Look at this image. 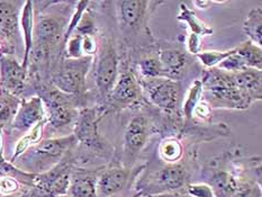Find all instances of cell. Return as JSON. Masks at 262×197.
I'll return each instance as SVG.
<instances>
[{
	"label": "cell",
	"mask_w": 262,
	"mask_h": 197,
	"mask_svg": "<svg viewBox=\"0 0 262 197\" xmlns=\"http://www.w3.org/2000/svg\"><path fill=\"white\" fill-rule=\"evenodd\" d=\"M149 2L143 0H128L117 2V15L119 24L126 32H138L145 20Z\"/></svg>",
	"instance_id": "2e32d148"
},
{
	"label": "cell",
	"mask_w": 262,
	"mask_h": 197,
	"mask_svg": "<svg viewBox=\"0 0 262 197\" xmlns=\"http://www.w3.org/2000/svg\"><path fill=\"white\" fill-rule=\"evenodd\" d=\"M155 197H193L191 195H189L188 193H186L185 189L182 188L180 190L173 191V193H168V194H162V195H158Z\"/></svg>",
	"instance_id": "ab89813d"
},
{
	"label": "cell",
	"mask_w": 262,
	"mask_h": 197,
	"mask_svg": "<svg viewBox=\"0 0 262 197\" xmlns=\"http://www.w3.org/2000/svg\"><path fill=\"white\" fill-rule=\"evenodd\" d=\"M235 197H262L261 186L255 183L242 180Z\"/></svg>",
	"instance_id": "d590c367"
},
{
	"label": "cell",
	"mask_w": 262,
	"mask_h": 197,
	"mask_svg": "<svg viewBox=\"0 0 262 197\" xmlns=\"http://www.w3.org/2000/svg\"><path fill=\"white\" fill-rule=\"evenodd\" d=\"M45 120V111L42 99L37 95L23 98L16 115L8 127L10 131L25 133L37 123Z\"/></svg>",
	"instance_id": "5bb4252c"
},
{
	"label": "cell",
	"mask_w": 262,
	"mask_h": 197,
	"mask_svg": "<svg viewBox=\"0 0 262 197\" xmlns=\"http://www.w3.org/2000/svg\"><path fill=\"white\" fill-rule=\"evenodd\" d=\"M140 83L150 103L159 110L169 115L178 113L181 95V87L178 80L168 78H144Z\"/></svg>",
	"instance_id": "9c48e42d"
},
{
	"label": "cell",
	"mask_w": 262,
	"mask_h": 197,
	"mask_svg": "<svg viewBox=\"0 0 262 197\" xmlns=\"http://www.w3.org/2000/svg\"><path fill=\"white\" fill-rule=\"evenodd\" d=\"M202 39L201 37H198L196 35H192V34H189L187 39V49L191 54L197 55L199 52H201L202 49Z\"/></svg>",
	"instance_id": "f35d334b"
},
{
	"label": "cell",
	"mask_w": 262,
	"mask_h": 197,
	"mask_svg": "<svg viewBox=\"0 0 262 197\" xmlns=\"http://www.w3.org/2000/svg\"><path fill=\"white\" fill-rule=\"evenodd\" d=\"M5 129L0 127V158H5V155H4V139H5Z\"/></svg>",
	"instance_id": "b9f144b4"
},
{
	"label": "cell",
	"mask_w": 262,
	"mask_h": 197,
	"mask_svg": "<svg viewBox=\"0 0 262 197\" xmlns=\"http://www.w3.org/2000/svg\"><path fill=\"white\" fill-rule=\"evenodd\" d=\"M130 176V169L114 166L100 170L97 178V197H114L124 189Z\"/></svg>",
	"instance_id": "9a60e30c"
},
{
	"label": "cell",
	"mask_w": 262,
	"mask_h": 197,
	"mask_svg": "<svg viewBox=\"0 0 262 197\" xmlns=\"http://www.w3.org/2000/svg\"><path fill=\"white\" fill-rule=\"evenodd\" d=\"M25 191H26V189H25L24 191H21V193L17 194V195H13V196H6V197H25Z\"/></svg>",
	"instance_id": "ee69618b"
},
{
	"label": "cell",
	"mask_w": 262,
	"mask_h": 197,
	"mask_svg": "<svg viewBox=\"0 0 262 197\" xmlns=\"http://www.w3.org/2000/svg\"><path fill=\"white\" fill-rule=\"evenodd\" d=\"M94 58L82 56L80 59L62 58L56 63L50 76V83L67 95L73 96L84 106L87 76L93 67Z\"/></svg>",
	"instance_id": "5b68a950"
},
{
	"label": "cell",
	"mask_w": 262,
	"mask_h": 197,
	"mask_svg": "<svg viewBox=\"0 0 262 197\" xmlns=\"http://www.w3.org/2000/svg\"><path fill=\"white\" fill-rule=\"evenodd\" d=\"M150 137V122L145 115H136L125 127L123 135L122 161L125 168L130 169L145 148Z\"/></svg>",
	"instance_id": "30bf717a"
},
{
	"label": "cell",
	"mask_w": 262,
	"mask_h": 197,
	"mask_svg": "<svg viewBox=\"0 0 262 197\" xmlns=\"http://www.w3.org/2000/svg\"><path fill=\"white\" fill-rule=\"evenodd\" d=\"M177 19L187 24L190 30L189 34L192 35L203 38L204 36H209L213 34V28L205 24L186 4L179 5V14L177 16Z\"/></svg>",
	"instance_id": "603a6c76"
},
{
	"label": "cell",
	"mask_w": 262,
	"mask_h": 197,
	"mask_svg": "<svg viewBox=\"0 0 262 197\" xmlns=\"http://www.w3.org/2000/svg\"><path fill=\"white\" fill-rule=\"evenodd\" d=\"M243 32L248 35L249 41L257 47L262 45V9L261 7L253 8L248 14L243 23Z\"/></svg>",
	"instance_id": "d4e9b609"
},
{
	"label": "cell",
	"mask_w": 262,
	"mask_h": 197,
	"mask_svg": "<svg viewBox=\"0 0 262 197\" xmlns=\"http://www.w3.org/2000/svg\"><path fill=\"white\" fill-rule=\"evenodd\" d=\"M20 101L21 98L0 90V127L6 129L10 126Z\"/></svg>",
	"instance_id": "cb8c5ba5"
},
{
	"label": "cell",
	"mask_w": 262,
	"mask_h": 197,
	"mask_svg": "<svg viewBox=\"0 0 262 197\" xmlns=\"http://www.w3.org/2000/svg\"><path fill=\"white\" fill-rule=\"evenodd\" d=\"M100 170L75 166L72 169L68 195L70 197H97L96 185Z\"/></svg>",
	"instance_id": "e0dca14e"
},
{
	"label": "cell",
	"mask_w": 262,
	"mask_h": 197,
	"mask_svg": "<svg viewBox=\"0 0 262 197\" xmlns=\"http://www.w3.org/2000/svg\"><path fill=\"white\" fill-rule=\"evenodd\" d=\"M139 69L145 79L164 78L163 70L158 55H149L142 59L139 63Z\"/></svg>",
	"instance_id": "f546056e"
},
{
	"label": "cell",
	"mask_w": 262,
	"mask_h": 197,
	"mask_svg": "<svg viewBox=\"0 0 262 197\" xmlns=\"http://www.w3.org/2000/svg\"><path fill=\"white\" fill-rule=\"evenodd\" d=\"M34 95L42 99L45 111V128L51 132H62L75 126L79 110L83 108L81 101L73 96L60 92L50 82H37L31 86Z\"/></svg>",
	"instance_id": "7a4b0ae2"
},
{
	"label": "cell",
	"mask_w": 262,
	"mask_h": 197,
	"mask_svg": "<svg viewBox=\"0 0 262 197\" xmlns=\"http://www.w3.org/2000/svg\"><path fill=\"white\" fill-rule=\"evenodd\" d=\"M45 124H47V121L45 120L39 122L36 125H34L32 128H30L27 132L21 135L18 141L15 143L13 155H11V157L8 159L11 163H14L17 158H19L24 152L32 148V146L41 142L44 137Z\"/></svg>",
	"instance_id": "7402d4cb"
},
{
	"label": "cell",
	"mask_w": 262,
	"mask_h": 197,
	"mask_svg": "<svg viewBox=\"0 0 262 197\" xmlns=\"http://www.w3.org/2000/svg\"><path fill=\"white\" fill-rule=\"evenodd\" d=\"M237 53L242 56V59L246 62L247 68L261 70L262 65V51L261 48L250 42L249 39L246 42L236 47Z\"/></svg>",
	"instance_id": "f1b7e54d"
},
{
	"label": "cell",
	"mask_w": 262,
	"mask_h": 197,
	"mask_svg": "<svg viewBox=\"0 0 262 197\" xmlns=\"http://www.w3.org/2000/svg\"><path fill=\"white\" fill-rule=\"evenodd\" d=\"M195 6H197L198 8H207L209 5L213 4H224V2H193L192 3Z\"/></svg>",
	"instance_id": "60d3db41"
},
{
	"label": "cell",
	"mask_w": 262,
	"mask_h": 197,
	"mask_svg": "<svg viewBox=\"0 0 262 197\" xmlns=\"http://www.w3.org/2000/svg\"><path fill=\"white\" fill-rule=\"evenodd\" d=\"M190 172L188 169L180 165L163 166L156 170L146 171L138 179L135 186L134 197H155L158 195L173 193V191L185 188L189 184Z\"/></svg>",
	"instance_id": "277c9868"
},
{
	"label": "cell",
	"mask_w": 262,
	"mask_h": 197,
	"mask_svg": "<svg viewBox=\"0 0 262 197\" xmlns=\"http://www.w3.org/2000/svg\"><path fill=\"white\" fill-rule=\"evenodd\" d=\"M82 36L78 34L72 35L67 39L63 48V58L64 59H80L83 56L81 49Z\"/></svg>",
	"instance_id": "1f68e13d"
},
{
	"label": "cell",
	"mask_w": 262,
	"mask_h": 197,
	"mask_svg": "<svg viewBox=\"0 0 262 197\" xmlns=\"http://www.w3.org/2000/svg\"><path fill=\"white\" fill-rule=\"evenodd\" d=\"M202 98H203V83L201 79H196V80L190 84V87L188 89V92L181 105L182 115H184L186 122H189L192 120L193 110H195L196 105L199 103V100Z\"/></svg>",
	"instance_id": "4316f807"
},
{
	"label": "cell",
	"mask_w": 262,
	"mask_h": 197,
	"mask_svg": "<svg viewBox=\"0 0 262 197\" xmlns=\"http://www.w3.org/2000/svg\"><path fill=\"white\" fill-rule=\"evenodd\" d=\"M75 4H76L75 13L72 14L70 20L68 21L67 31H66V34H64V43L67 42V39L69 38L73 33H75L76 28L79 24V21H80L82 15L84 14V11H86L89 7L90 2H77Z\"/></svg>",
	"instance_id": "d6a6232c"
},
{
	"label": "cell",
	"mask_w": 262,
	"mask_h": 197,
	"mask_svg": "<svg viewBox=\"0 0 262 197\" xmlns=\"http://www.w3.org/2000/svg\"><path fill=\"white\" fill-rule=\"evenodd\" d=\"M234 52L235 48L227 51H203V52L201 51L196 56L205 67L212 69V68L219 67L222 62Z\"/></svg>",
	"instance_id": "4dcf8cb0"
},
{
	"label": "cell",
	"mask_w": 262,
	"mask_h": 197,
	"mask_svg": "<svg viewBox=\"0 0 262 197\" xmlns=\"http://www.w3.org/2000/svg\"><path fill=\"white\" fill-rule=\"evenodd\" d=\"M75 166L76 162L72 150L50 170L35 174L33 186L26 189L25 197H56L67 195L71 172Z\"/></svg>",
	"instance_id": "8992f818"
},
{
	"label": "cell",
	"mask_w": 262,
	"mask_h": 197,
	"mask_svg": "<svg viewBox=\"0 0 262 197\" xmlns=\"http://www.w3.org/2000/svg\"><path fill=\"white\" fill-rule=\"evenodd\" d=\"M34 26H35V8L34 2H24L19 16V28L21 34V41L24 44V54H23L21 64L27 69L28 56L34 43Z\"/></svg>",
	"instance_id": "d6986e66"
},
{
	"label": "cell",
	"mask_w": 262,
	"mask_h": 197,
	"mask_svg": "<svg viewBox=\"0 0 262 197\" xmlns=\"http://www.w3.org/2000/svg\"><path fill=\"white\" fill-rule=\"evenodd\" d=\"M3 54H8V50H7V47H6L5 42L3 41V38L0 37V55Z\"/></svg>",
	"instance_id": "7bdbcfd3"
},
{
	"label": "cell",
	"mask_w": 262,
	"mask_h": 197,
	"mask_svg": "<svg viewBox=\"0 0 262 197\" xmlns=\"http://www.w3.org/2000/svg\"><path fill=\"white\" fill-rule=\"evenodd\" d=\"M94 59V80L100 98L105 103L107 96L115 84L119 75V58L112 39L106 38Z\"/></svg>",
	"instance_id": "ba28073f"
},
{
	"label": "cell",
	"mask_w": 262,
	"mask_h": 197,
	"mask_svg": "<svg viewBox=\"0 0 262 197\" xmlns=\"http://www.w3.org/2000/svg\"><path fill=\"white\" fill-rule=\"evenodd\" d=\"M186 193L193 197H215L213 189L206 183H197V184H188L184 188Z\"/></svg>",
	"instance_id": "e575fe53"
},
{
	"label": "cell",
	"mask_w": 262,
	"mask_h": 197,
	"mask_svg": "<svg viewBox=\"0 0 262 197\" xmlns=\"http://www.w3.org/2000/svg\"><path fill=\"white\" fill-rule=\"evenodd\" d=\"M201 80L203 83V98L212 108L244 111L254 103L246 92L236 86L233 72L212 68L205 70Z\"/></svg>",
	"instance_id": "6da1fadb"
},
{
	"label": "cell",
	"mask_w": 262,
	"mask_h": 197,
	"mask_svg": "<svg viewBox=\"0 0 262 197\" xmlns=\"http://www.w3.org/2000/svg\"><path fill=\"white\" fill-rule=\"evenodd\" d=\"M0 177H11L24 186L26 188H31L33 186L35 174L28 173L17 168L14 163H11L6 158H0Z\"/></svg>",
	"instance_id": "83f0119b"
},
{
	"label": "cell",
	"mask_w": 262,
	"mask_h": 197,
	"mask_svg": "<svg viewBox=\"0 0 262 197\" xmlns=\"http://www.w3.org/2000/svg\"><path fill=\"white\" fill-rule=\"evenodd\" d=\"M159 156L168 165L178 163L184 156V146L178 139L173 137L166 138L159 145Z\"/></svg>",
	"instance_id": "484cf974"
},
{
	"label": "cell",
	"mask_w": 262,
	"mask_h": 197,
	"mask_svg": "<svg viewBox=\"0 0 262 197\" xmlns=\"http://www.w3.org/2000/svg\"><path fill=\"white\" fill-rule=\"evenodd\" d=\"M81 49H82L83 56H91V58H94L97 53V51H98V44H97L95 36L94 35L82 36Z\"/></svg>",
	"instance_id": "74e56055"
},
{
	"label": "cell",
	"mask_w": 262,
	"mask_h": 197,
	"mask_svg": "<svg viewBox=\"0 0 262 197\" xmlns=\"http://www.w3.org/2000/svg\"><path fill=\"white\" fill-rule=\"evenodd\" d=\"M76 146L77 140L72 133L43 139L17 158L14 165L28 173H42L58 165L70 151L75 150Z\"/></svg>",
	"instance_id": "3957f363"
},
{
	"label": "cell",
	"mask_w": 262,
	"mask_h": 197,
	"mask_svg": "<svg viewBox=\"0 0 262 197\" xmlns=\"http://www.w3.org/2000/svg\"><path fill=\"white\" fill-rule=\"evenodd\" d=\"M25 189H28L24 187L18 180L11 177H0V196H13L17 195L24 191Z\"/></svg>",
	"instance_id": "836d02e7"
},
{
	"label": "cell",
	"mask_w": 262,
	"mask_h": 197,
	"mask_svg": "<svg viewBox=\"0 0 262 197\" xmlns=\"http://www.w3.org/2000/svg\"><path fill=\"white\" fill-rule=\"evenodd\" d=\"M142 87L138 78L132 70L124 69L119 71L117 80L107 96L105 103L107 106H102L107 110V107L115 110L127 108L129 106L138 104L142 99Z\"/></svg>",
	"instance_id": "8fae6325"
},
{
	"label": "cell",
	"mask_w": 262,
	"mask_h": 197,
	"mask_svg": "<svg viewBox=\"0 0 262 197\" xmlns=\"http://www.w3.org/2000/svg\"><path fill=\"white\" fill-rule=\"evenodd\" d=\"M212 110L213 108L207 101L202 98L196 105L195 110H193L192 118H196L199 122H206L210 118V115H212Z\"/></svg>",
	"instance_id": "8d00e7d4"
},
{
	"label": "cell",
	"mask_w": 262,
	"mask_h": 197,
	"mask_svg": "<svg viewBox=\"0 0 262 197\" xmlns=\"http://www.w3.org/2000/svg\"><path fill=\"white\" fill-rule=\"evenodd\" d=\"M28 86L27 69L15 55H0V90L16 97L25 98Z\"/></svg>",
	"instance_id": "7c38bea8"
},
{
	"label": "cell",
	"mask_w": 262,
	"mask_h": 197,
	"mask_svg": "<svg viewBox=\"0 0 262 197\" xmlns=\"http://www.w3.org/2000/svg\"><path fill=\"white\" fill-rule=\"evenodd\" d=\"M24 3L0 2V37L3 38L9 55L16 54L17 43L21 38L19 16Z\"/></svg>",
	"instance_id": "4fadbf2b"
},
{
	"label": "cell",
	"mask_w": 262,
	"mask_h": 197,
	"mask_svg": "<svg viewBox=\"0 0 262 197\" xmlns=\"http://www.w3.org/2000/svg\"><path fill=\"white\" fill-rule=\"evenodd\" d=\"M164 78L178 80L187 65V55L180 50H163L158 54Z\"/></svg>",
	"instance_id": "ffe728a7"
},
{
	"label": "cell",
	"mask_w": 262,
	"mask_h": 197,
	"mask_svg": "<svg viewBox=\"0 0 262 197\" xmlns=\"http://www.w3.org/2000/svg\"><path fill=\"white\" fill-rule=\"evenodd\" d=\"M106 111L104 107H83L79 110L77 121L73 126V135L77 145L95 155L107 157L112 155L111 146L99 134V121Z\"/></svg>",
	"instance_id": "52a82bcc"
},
{
	"label": "cell",
	"mask_w": 262,
	"mask_h": 197,
	"mask_svg": "<svg viewBox=\"0 0 262 197\" xmlns=\"http://www.w3.org/2000/svg\"><path fill=\"white\" fill-rule=\"evenodd\" d=\"M236 86L246 92L254 101L262 98V73L261 70L246 68L241 71L233 72Z\"/></svg>",
	"instance_id": "44dd1931"
},
{
	"label": "cell",
	"mask_w": 262,
	"mask_h": 197,
	"mask_svg": "<svg viewBox=\"0 0 262 197\" xmlns=\"http://www.w3.org/2000/svg\"><path fill=\"white\" fill-rule=\"evenodd\" d=\"M206 184L213 189L215 197H235L242 180L225 169H216L206 176Z\"/></svg>",
	"instance_id": "ac0fdd59"
}]
</instances>
